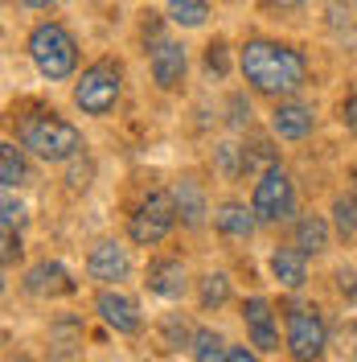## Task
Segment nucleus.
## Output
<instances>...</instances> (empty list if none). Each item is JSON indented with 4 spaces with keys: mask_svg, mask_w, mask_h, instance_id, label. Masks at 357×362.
<instances>
[{
    "mask_svg": "<svg viewBox=\"0 0 357 362\" xmlns=\"http://www.w3.org/2000/svg\"><path fill=\"white\" fill-rule=\"evenodd\" d=\"M238 70H243L246 87L255 95H267V99H291L308 78L304 54L288 42H275V37H250L238 49Z\"/></svg>",
    "mask_w": 357,
    "mask_h": 362,
    "instance_id": "nucleus-1",
    "label": "nucleus"
},
{
    "mask_svg": "<svg viewBox=\"0 0 357 362\" xmlns=\"http://www.w3.org/2000/svg\"><path fill=\"white\" fill-rule=\"evenodd\" d=\"M21 144L25 153H33L45 165H66V160H74L83 153V132L62 115L42 112V115H29L21 124Z\"/></svg>",
    "mask_w": 357,
    "mask_h": 362,
    "instance_id": "nucleus-2",
    "label": "nucleus"
},
{
    "mask_svg": "<svg viewBox=\"0 0 357 362\" xmlns=\"http://www.w3.org/2000/svg\"><path fill=\"white\" fill-rule=\"evenodd\" d=\"M25 49H29L37 74L49 78V83H66L70 74H74V66H78V42H74V33H70L66 25H58V21L33 25Z\"/></svg>",
    "mask_w": 357,
    "mask_h": 362,
    "instance_id": "nucleus-3",
    "label": "nucleus"
},
{
    "mask_svg": "<svg viewBox=\"0 0 357 362\" xmlns=\"http://www.w3.org/2000/svg\"><path fill=\"white\" fill-rule=\"evenodd\" d=\"M119 95H123V70H119V62L99 58V62H90L78 74V83H74V107L83 115H107V112H115Z\"/></svg>",
    "mask_w": 357,
    "mask_h": 362,
    "instance_id": "nucleus-4",
    "label": "nucleus"
},
{
    "mask_svg": "<svg viewBox=\"0 0 357 362\" xmlns=\"http://www.w3.org/2000/svg\"><path fill=\"white\" fill-rule=\"evenodd\" d=\"M173 226H177L173 189H152V194L132 210V218H128V239H132L135 247H157V243L169 239Z\"/></svg>",
    "mask_w": 357,
    "mask_h": 362,
    "instance_id": "nucleus-5",
    "label": "nucleus"
},
{
    "mask_svg": "<svg viewBox=\"0 0 357 362\" xmlns=\"http://www.w3.org/2000/svg\"><path fill=\"white\" fill-rule=\"evenodd\" d=\"M250 206H255L259 223H288L296 214V185H291V177L279 165L259 173L255 189H250Z\"/></svg>",
    "mask_w": 357,
    "mask_h": 362,
    "instance_id": "nucleus-6",
    "label": "nucleus"
},
{
    "mask_svg": "<svg viewBox=\"0 0 357 362\" xmlns=\"http://www.w3.org/2000/svg\"><path fill=\"white\" fill-rule=\"evenodd\" d=\"M284 325H288V354L300 362L308 358H320L325 354V346H329V325H325V317L320 309L313 305H291L288 317H284Z\"/></svg>",
    "mask_w": 357,
    "mask_h": 362,
    "instance_id": "nucleus-7",
    "label": "nucleus"
},
{
    "mask_svg": "<svg viewBox=\"0 0 357 362\" xmlns=\"http://www.w3.org/2000/svg\"><path fill=\"white\" fill-rule=\"evenodd\" d=\"M95 313L103 317V325H107V329L123 334V338H135V334L144 329V313H140V305H135L128 293L111 288V284L95 296Z\"/></svg>",
    "mask_w": 357,
    "mask_h": 362,
    "instance_id": "nucleus-8",
    "label": "nucleus"
},
{
    "mask_svg": "<svg viewBox=\"0 0 357 362\" xmlns=\"http://www.w3.org/2000/svg\"><path fill=\"white\" fill-rule=\"evenodd\" d=\"M243 321H246V334H250V346L259 354H275L279 350V317H275L267 296H246Z\"/></svg>",
    "mask_w": 357,
    "mask_h": 362,
    "instance_id": "nucleus-9",
    "label": "nucleus"
},
{
    "mask_svg": "<svg viewBox=\"0 0 357 362\" xmlns=\"http://www.w3.org/2000/svg\"><path fill=\"white\" fill-rule=\"evenodd\" d=\"M148 70H152V83L160 90H177L185 83V70H189V54L185 45L173 42V37H160L152 45V58H148Z\"/></svg>",
    "mask_w": 357,
    "mask_h": 362,
    "instance_id": "nucleus-10",
    "label": "nucleus"
},
{
    "mask_svg": "<svg viewBox=\"0 0 357 362\" xmlns=\"http://www.w3.org/2000/svg\"><path fill=\"white\" fill-rule=\"evenodd\" d=\"M87 276H90V280H99V284H119V280H128V276H132L128 247H123V243H115V239L95 243L90 255H87Z\"/></svg>",
    "mask_w": 357,
    "mask_h": 362,
    "instance_id": "nucleus-11",
    "label": "nucleus"
},
{
    "mask_svg": "<svg viewBox=\"0 0 357 362\" xmlns=\"http://www.w3.org/2000/svg\"><path fill=\"white\" fill-rule=\"evenodd\" d=\"M144 284H148V293L152 296H164V300H181V296L189 293V272L181 259L173 255H157L148 272H144Z\"/></svg>",
    "mask_w": 357,
    "mask_h": 362,
    "instance_id": "nucleus-12",
    "label": "nucleus"
},
{
    "mask_svg": "<svg viewBox=\"0 0 357 362\" xmlns=\"http://www.w3.org/2000/svg\"><path fill=\"white\" fill-rule=\"evenodd\" d=\"M313 128H316V115L308 103L275 99V107H271V132L279 136V140H304V136H313Z\"/></svg>",
    "mask_w": 357,
    "mask_h": 362,
    "instance_id": "nucleus-13",
    "label": "nucleus"
},
{
    "mask_svg": "<svg viewBox=\"0 0 357 362\" xmlns=\"http://www.w3.org/2000/svg\"><path fill=\"white\" fill-rule=\"evenodd\" d=\"M74 288L78 284L70 280V272L58 259H42V264H33L25 272V293L29 296H70Z\"/></svg>",
    "mask_w": 357,
    "mask_h": 362,
    "instance_id": "nucleus-14",
    "label": "nucleus"
},
{
    "mask_svg": "<svg viewBox=\"0 0 357 362\" xmlns=\"http://www.w3.org/2000/svg\"><path fill=\"white\" fill-rule=\"evenodd\" d=\"M329 239H333V218H325V214H300L296 218L291 243L304 251V255H325L329 251Z\"/></svg>",
    "mask_w": 357,
    "mask_h": 362,
    "instance_id": "nucleus-15",
    "label": "nucleus"
},
{
    "mask_svg": "<svg viewBox=\"0 0 357 362\" xmlns=\"http://www.w3.org/2000/svg\"><path fill=\"white\" fill-rule=\"evenodd\" d=\"M173 202H177L181 226H189V230L205 226V214H210V206H205V194H201V185H198L193 177H181L177 185H173Z\"/></svg>",
    "mask_w": 357,
    "mask_h": 362,
    "instance_id": "nucleus-16",
    "label": "nucleus"
},
{
    "mask_svg": "<svg viewBox=\"0 0 357 362\" xmlns=\"http://www.w3.org/2000/svg\"><path fill=\"white\" fill-rule=\"evenodd\" d=\"M214 226H218V235H226V239H250L255 226H259V214H255V206L222 202L214 210Z\"/></svg>",
    "mask_w": 357,
    "mask_h": 362,
    "instance_id": "nucleus-17",
    "label": "nucleus"
},
{
    "mask_svg": "<svg viewBox=\"0 0 357 362\" xmlns=\"http://www.w3.org/2000/svg\"><path fill=\"white\" fill-rule=\"evenodd\" d=\"M267 268H271V276H275L284 288H304V280H308V255L291 243V247L271 251Z\"/></svg>",
    "mask_w": 357,
    "mask_h": 362,
    "instance_id": "nucleus-18",
    "label": "nucleus"
},
{
    "mask_svg": "<svg viewBox=\"0 0 357 362\" xmlns=\"http://www.w3.org/2000/svg\"><path fill=\"white\" fill-rule=\"evenodd\" d=\"M21 148H17L13 140L0 144V181H4V189H21V185H29V165H25Z\"/></svg>",
    "mask_w": 357,
    "mask_h": 362,
    "instance_id": "nucleus-19",
    "label": "nucleus"
},
{
    "mask_svg": "<svg viewBox=\"0 0 357 362\" xmlns=\"http://www.w3.org/2000/svg\"><path fill=\"white\" fill-rule=\"evenodd\" d=\"M226 300H230V280H226V272H210V276H201L198 280V305L210 313V309H222Z\"/></svg>",
    "mask_w": 357,
    "mask_h": 362,
    "instance_id": "nucleus-20",
    "label": "nucleus"
},
{
    "mask_svg": "<svg viewBox=\"0 0 357 362\" xmlns=\"http://www.w3.org/2000/svg\"><path fill=\"white\" fill-rule=\"evenodd\" d=\"M214 169H218L226 181H238L246 173V153L238 148V144L222 140V144H214Z\"/></svg>",
    "mask_w": 357,
    "mask_h": 362,
    "instance_id": "nucleus-21",
    "label": "nucleus"
},
{
    "mask_svg": "<svg viewBox=\"0 0 357 362\" xmlns=\"http://www.w3.org/2000/svg\"><path fill=\"white\" fill-rule=\"evenodd\" d=\"M210 17V0H169V21L181 29H198Z\"/></svg>",
    "mask_w": 357,
    "mask_h": 362,
    "instance_id": "nucleus-22",
    "label": "nucleus"
},
{
    "mask_svg": "<svg viewBox=\"0 0 357 362\" xmlns=\"http://www.w3.org/2000/svg\"><path fill=\"white\" fill-rule=\"evenodd\" d=\"M333 230L341 239H353L357 235V194L333 198Z\"/></svg>",
    "mask_w": 357,
    "mask_h": 362,
    "instance_id": "nucleus-23",
    "label": "nucleus"
},
{
    "mask_svg": "<svg viewBox=\"0 0 357 362\" xmlns=\"http://www.w3.org/2000/svg\"><path fill=\"white\" fill-rule=\"evenodd\" d=\"M189 354L201 362H210V358H222L226 354V341L222 334H214V329H193V341H189Z\"/></svg>",
    "mask_w": 357,
    "mask_h": 362,
    "instance_id": "nucleus-24",
    "label": "nucleus"
},
{
    "mask_svg": "<svg viewBox=\"0 0 357 362\" xmlns=\"http://www.w3.org/2000/svg\"><path fill=\"white\" fill-rule=\"evenodd\" d=\"M205 74H214V78H226V74H230V54H226L222 37L205 45Z\"/></svg>",
    "mask_w": 357,
    "mask_h": 362,
    "instance_id": "nucleus-25",
    "label": "nucleus"
},
{
    "mask_svg": "<svg viewBox=\"0 0 357 362\" xmlns=\"http://www.w3.org/2000/svg\"><path fill=\"white\" fill-rule=\"evenodd\" d=\"M160 329H164V346H173V350H181V346H189V341H193L189 325H185V321H181L177 313L164 317V325H160Z\"/></svg>",
    "mask_w": 357,
    "mask_h": 362,
    "instance_id": "nucleus-26",
    "label": "nucleus"
},
{
    "mask_svg": "<svg viewBox=\"0 0 357 362\" xmlns=\"http://www.w3.org/2000/svg\"><path fill=\"white\" fill-rule=\"evenodd\" d=\"M230 128H250V99L230 95Z\"/></svg>",
    "mask_w": 357,
    "mask_h": 362,
    "instance_id": "nucleus-27",
    "label": "nucleus"
},
{
    "mask_svg": "<svg viewBox=\"0 0 357 362\" xmlns=\"http://www.w3.org/2000/svg\"><path fill=\"white\" fill-rule=\"evenodd\" d=\"M4 226H25V206L13 198V189H4Z\"/></svg>",
    "mask_w": 357,
    "mask_h": 362,
    "instance_id": "nucleus-28",
    "label": "nucleus"
},
{
    "mask_svg": "<svg viewBox=\"0 0 357 362\" xmlns=\"http://www.w3.org/2000/svg\"><path fill=\"white\" fill-rule=\"evenodd\" d=\"M21 259V235H17V226H4V268H13Z\"/></svg>",
    "mask_w": 357,
    "mask_h": 362,
    "instance_id": "nucleus-29",
    "label": "nucleus"
},
{
    "mask_svg": "<svg viewBox=\"0 0 357 362\" xmlns=\"http://www.w3.org/2000/svg\"><path fill=\"white\" fill-rule=\"evenodd\" d=\"M341 124H345L349 132H357V90H349L345 103H341Z\"/></svg>",
    "mask_w": 357,
    "mask_h": 362,
    "instance_id": "nucleus-30",
    "label": "nucleus"
},
{
    "mask_svg": "<svg viewBox=\"0 0 357 362\" xmlns=\"http://www.w3.org/2000/svg\"><path fill=\"white\" fill-rule=\"evenodd\" d=\"M337 288L349 296V300H357V272L353 268H341V272H337Z\"/></svg>",
    "mask_w": 357,
    "mask_h": 362,
    "instance_id": "nucleus-31",
    "label": "nucleus"
},
{
    "mask_svg": "<svg viewBox=\"0 0 357 362\" xmlns=\"http://www.w3.org/2000/svg\"><path fill=\"white\" fill-rule=\"evenodd\" d=\"M255 354H259V350H246V346H230L222 358H230V362H250Z\"/></svg>",
    "mask_w": 357,
    "mask_h": 362,
    "instance_id": "nucleus-32",
    "label": "nucleus"
},
{
    "mask_svg": "<svg viewBox=\"0 0 357 362\" xmlns=\"http://www.w3.org/2000/svg\"><path fill=\"white\" fill-rule=\"evenodd\" d=\"M267 8H300V4H308V0H263Z\"/></svg>",
    "mask_w": 357,
    "mask_h": 362,
    "instance_id": "nucleus-33",
    "label": "nucleus"
},
{
    "mask_svg": "<svg viewBox=\"0 0 357 362\" xmlns=\"http://www.w3.org/2000/svg\"><path fill=\"white\" fill-rule=\"evenodd\" d=\"M25 8H49V4H54V0H21Z\"/></svg>",
    "mask_w": 357,
    "mask_h": 362,
    "instance_id": "nucleus-34",
    "label": "nucleus"
},
{
    "mask_svg": "<svg viewBox=\"0 0 357 362\" xmlns=\"http://www.w3.org/2000/svg\"><path fill=\"white\" fill-rule=\"evenodd\" d=\"M353 4H357V0H353Z\"/></svg>",
    "mask_w": 357,
    "mask_h": 362,
    "instance_id": "nucleus-35",
    "label": "nucleus"
}]
</instances>
